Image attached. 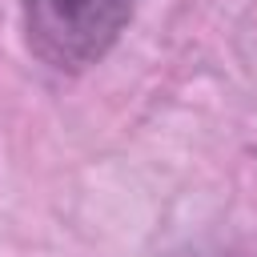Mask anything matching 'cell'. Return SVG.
<instances>
[{
  "label": "cell",
  "instance_id": "cell-1",
  "mask_svg": "<svg viewBox=\"0 0 257 257\" xmlns=\"http://www.w3.org/2000/svg\"><path fill=\"white\" fill-rule=\"evenodd\" d=\"M133 12L137 0H24V36L44 64L80 72L116 44Z\"/></svg>",
  "mask_w": 257,
  "mask_h": 257
}]
</instances>
